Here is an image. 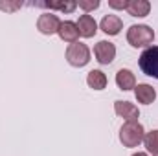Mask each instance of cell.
Masks as SVG:
<instances>
[{
	"instance_id": "obj_18",
	"label": "cell",
	"mask_w": 158,
	"mask_h": 156,
	"mask_svg": "<svg viewBox=\"0 0 158 156\" xmlns=\"http://www.w3.org/2000/svg\"><path fill=\"white\" fill-rule=\"evenodd\" d=\"M22 4H19V2H15V4H0V9H6V11H15V9H19Z\"/></svg>"
},
{
	"instance_id": "obj_21",
	"label": "cell",
	"mask_w": 158,
	"mask_h": 156,
	"mask_svg": "<svg viewBox=\"0 0 158 156\" xmlns=\"http://www.w3.org/2000/svg\"><path fill=\"white\" fill-rule=\"evenodd\" d=\"M155 156H158V154H155Z\"/></svg>"
},
{
	"instance_id": "obj_19",
	"label": "cell",
	"mask_w": 158,
	"mask_h": 156,
	"mask_svg": "<svg viewBox=\"0 0 158 156\" xmlns=\"http://www.w3.org/2000/svg\"><path fill=\"white\" fill-rule=\"evenodd\" d=\"M109 6L114 7V9H127V2H125V0H123V2H114V0H110Z\"/></svg>"
},
{
	"instance_id": "obj_16",
	"label": "cell",
	"mask_w": 158,
	"mask_h": 156,
	"mask_svg": "<svg viewBox=\"0 0 158 156\" xmlns=\"http://www.w3.org/2000/svg\"><path fill=\"white\" fill-rule=\"evenodd\" d=\"M40 6H46L50 9H59V11H74L77 7V2H50V4H40Z\"/></svg>"
},
{
	"instance_id": "obj_15",
	"label": "cell",
	"mask_w": 158,
	"mask_h": 156,
	"mask_svg": "<svg viewBox=\"0 0 158 156\" xmlns=\"http://www.w3.org/2000/svg\"><path fill=\"white\" fill-rule=\"evenodd\" d=\"M143 143L147 147L149 153H153V156L158 154V130H151L143 136Z\"/></svg>"
},
{
	"instance_id": "obj_8",
	"label": "cell",
	"mask_w": 158,
	"mask_h": 156,
	"mask_svg": "<svg viewBox=\"0 0 158 156\" xmlns=\"http://www.w3.org/2000/svg\"><path fill=\"white\" fill-rule=\"evenodd\" d=\"M77 30H79V35L81 37H94L96 31H98V24L94 20V17H90L88 13L86 15H81L77 20Z\"/></svg>"
},
{
	"instance_id": "obj_12",
	"label": "cell",
	"mask_w": 158,
	"mask_h": 156,
	"mask_svg": "<svg viewBox=\"0 0 158 156\" xmlns=\"http://www.w3.org/2000/svg\"><path fill=\"white\" fill-rule=\"evenodd\" d=\"M151 9V4L147 0H131L127 2V13L131 17H145Z\"/></svg>"
},
{
	"instance_id": "obj_3",
	"label": "cell",
	"mask_w": 158,
	"mask_h": 156,
	"mask_svg": "<svg viewBox=\"0 0 158 156\" xmlns=\"http://www.w3.org/2000/svg\"><path fill=\"white\" fill-rule=\"evenodd\" d=\"M140 68L145 76L158 79V46H149L140 55Z\"/></svg>"
},
{
	"instance_id": "obj_1",
	"label": "cell",
	"mask_w": 158,
	"mask_h": 156,
	"mask_svg": "<svg viewBox=\"0 0 158 156\" xmlns=\"http://www.w3.org/2000/svg\"><path fill=\"white\" fill-rule=\"evenodd\" d=\"M143 127L138 121H127L121 129H119V142L123 143V147H136L143 142Z\"/></svg>"
},
{
	"instance_id": "obj_11",
	"label": "cell",
	"mask_w": 158,
	"mask_h": 156,
	"mask_svg": "<svg viewBox=\"0 0 158 156\" xmlns=\"http://www.w3.org/2000/svg\"><path fill=\"white\" fill-rule=\"evenodd\" d=\"M99 26H101V30L107 35H118L121 26H123V22H121V18H119L118 15H107V17H103V20H101Z\"/></svg>"
},
{
	"instance_id": "obj_7",
	"label": "cell",
	"mask_w": 158,
	"mask_h": 156,
	"mask_svg": "<svg viewBox=\"0 0 158 156\" xmlns=\"http://www.w3.org/2000/svg\"><path fill=\"white\" fill-rule=\"evenodd\" d=\"M114 110H116L118 116L125 117L127 121H138V116H140L138 107H134L129 101H116L114 103Z\"/></svg>"
},
{
	"instance_id": "obj_2",
	"label": "cell",
	"mask_w": 158,
	"mask_h": 156,
	"mask_svg": "<svg viewBox=\"0 0 158 156\" xmlns=\"http://www.w3.org/2000/svg\"><path fill=\"white\" fill-rule=\"evenodd\" d=\"M127 40H129V44L134 46V48H143V46L153 44V40H155V31H153L149 26H143V24L131 26L129 31H127Z\"/></svg>"
},
{
	"instance_id": "obj_20",
	"label": "cell",
	"mask_w": 158,
	"mask_h": 156,
	"mask_svg": "<svg viewBox=\"0 0 158 156\" xmlns=\"http://www.w3.org/2000/svg\"><path fill=\"white\" fill-rule=\"evenodd\" d=\"M132 156H147L145 153H136V154H132Z\"/></svg>"
},
{
	"instance_id": "obj_6",
	"label": "cell",
	"mask_w": 158,
	"mask_h": 156,
	"mask_svg": "<svg viewBox=\"0 0 158 156\" xmlns=\"http://www.w3.org/2000/svg\"><path fill=\"white\" fill-rule=\"evenodd\" d=\"M59 26H61V20L53 13H42L39 17V20H37V28H39L40 33H44V35L57 33L59 31Z\"/></svg>"
},
{
	"instance_id": "obj_14",
	"label": "cell",
	"mask_w": 158,
	"mask_h": 156,
	"mask_svg": "<svg viewBox=\"0 0 158 156\" xmlns=\"http://www.w3.org/2000/svg\"><path fill=\"white\" fill-rule=\"evenodd\" d=\"M86 83H88V86L94 88V90H103V88L107 86V76H105L101 70H92V72H88Z\"/></svg>"
},
{
	"instance_id": "obj_10",
	"label": "cell",
	"mask_w": 158,
	"mask_h": 156,
	"mask_svg": "<svg viewBox=\"0 0 158 156\" xmlns=\"http://www.w3.org/2000/svg\"><path fill=\"white\" fill-rule=\"evenodd\" d=\"M134 94H136V99L143 105H151L155 99H156V90L151 86V84H138L134 86Z\"/></svg>"
},
{
	"instance_id": "obj_4",
	"label": "cell",
	"mask_w": 158,
	"mask_h": 156,
	"mask_svg": "<svg viewBox=\"0 0 158 156\" xmlns=\"http://www.w3.org/2000/svg\"><path fill=\"white\" fill-rule=\"evenodd\" d=\"M66 61L72 64V66H85L88 61H90V50L86 44L83 42H72L68 48H66Z\"/></svg>"
},
{
	"instance_id": "obj_9",
	"label": "cell",
	"mask_w": 158,
	"mask_h": 156,
	"mask_svg": "<svg viewBox=\"0 0 158 156\" xmlns=\"http://www.w3.org/2000/svg\"><path fill=\"white\" fill-rule=\"evenodd\" d=\"M59 37L66 42H77V37H79V30H77V24L72 22V20H64L61 22L59 26Z\"/></svg>"
},
{
	"instance_id": "obj_13",
	"label": "cell",
	"mask_w": 158,
	"mask_h": 156,
	"mask_svg": "<svg viewBox=\"0 0 158 156\" xmlns=\"http://www.w3.org/2000/svg\"><path fill=\"white\" fill-rule=\"evenodd\" d=\"M116 83H118V86L121 88V90H131V88L136 86L134 74H132L131 70H127V68L118 70V74H116Z\"/></svg>"
},
{
	"instance_id": "obj_5",
	"label": "cell",
	"mask_w": 158,
	"mask_h": 156,
	"mask_svg": "<svg viewBox=\"0 0 158 156\" xmlns=\"http://www.w3.org/2000/svg\"><path fill=\"white\" fill-rule=\"evenodd\" d=\"M94 53H96V59L101 64H110L116 57V46L109 40H99L94 48Z\"/></svg>"
},
{
	"instance_id": "obj_17",
	"label": "cell",
	"mask_w": 158,
	"mask_h": 156,
	"mask_svg": "<svg viewBox=\"0 0 158 156\" xmlns=\"http://www.w3.org/2000/svg\"><path fill=\"white\" fill-rule=\"evenodd\" d=\"M77 6L83 7L85 11H92V9H96V7H99V2H98V0H94V2H85V0H81Z\"/></svg>"
}]
</instances>
